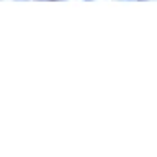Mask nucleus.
I'll return each mask as SVG.
<instances>
[{"label": "nucleus", "instance_id": "1", "mask_svg": "<svg viewBox=\"0 0 157 157\" xmlns=\"http://www.w3.org/2000/svg\"><path fill=\"white\" fill-rule=\"evenodd\" d=\"M87 2H90V0H87Z\"/></svg>", "mask_w": 157, "mask_h": 157}]
</instances>
